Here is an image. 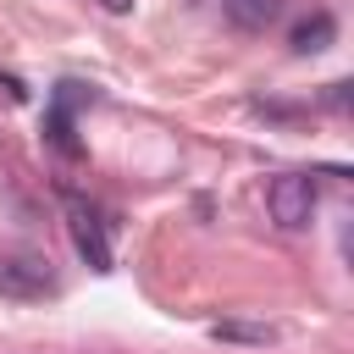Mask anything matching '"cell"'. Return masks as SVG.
Instances as JSON below:
<instances>
[{
	"instance_id": "7a4b0ae2",
	"label": "cell",
	"mask_w": 354,
	"mask_h": 354,
	"mask_svg": "<svg viewBox=\"0 0 354 354\" xmlns=\"http://www.w3.org/2000/svg\"><path fill=\"white\" fill-rule=\"evenodd\" d=\"M66 210H72V238H77V249L88 254V266H94V271H105V266H111V243H105L100 216H94L83 199H66Z\"/></svg>"
},
{
	"instance_id": "277c9868",
	"label": "cell",
	"mask_w": 354,
	"mask_h": 354,
	"mask_svg": "<svg viewBox=\"0 0 354 354\" xmlns=\"http://www.w3.org/2000/svg\"><path fill=\"white\" fill-rule=\"evenodd\" d=\"M0 288L6 293H44L50 288V271L39 260H0Z\"/></svg>"
},
{
	"instance_id": "3957f363",
	"label": "cell",
	"mask_w": 354,
	"mask_h": 354,
	"mask_svg": "<svg viewBox=\"0 0 354 354\" xmlns=\"http://www.w3.org/2000/svg\"><path fill=\"white\" fill-rule=\"evenodd\" d=\"M227 22L243 28V33H266L277 17H282V0H221Z\"/></svg>"
},
{
	"instance_id": "5b68a950",
	"label": "cell",
	"mask_w": 354,
	"mask_h": 354,
	"mask_svg": "<svg viewBox=\"0 0 354 354\" xmlns=\"http://www.w3.org/2000/svg\"><path fill=\"white\" fill-rule=\"evenodd\" d=\"M332 33H337V22H332L326 11H315L310 22H299V28H293V50H299V55H315V50H326V44H332Z\"/></svg>"
},
{
	"instance_id": "6da1fadb",
	"label": "cell",
	"mask_w": 354,
	"mask_h": 354,
	"mask_svg": "<svg viewBox=\"0 0 354 354\" xmlns=\"http://www.w3.org/2000/svg\"><path fill=\"white\" fill-rule=\"evenodd\" d=\"M266 205H271V221L277 227H310V216H315V177H304V171H282L277 183H271V194H266Z\"/></svg>"
},
{
	"instance_id": "52a82bcc",
	"label": "cell",
	"mask_w": 354,
	"mask_h": 354,
	"mask_svg": "<svg viewBox=\"0 0 354 354\" xmlns=\"http://www.w3.org/2000/svg\"><path fill=\"white\" fill-rule=\"evenodd\" d=\"M100 6H105V11H127L133 0H100Z\"/></svg>"
},
{
	"instance_id": "8992f818",
	"label": "cell",
	"mask_w": 354,
	"mask_h": 354,
	"mask_svg": "<svg viewBox=\"0 0 354 354\" xmlns=\"http://www.w3.org/2000/svg\"><path fill=\"white\" fill-rule=\"evenodd\" d=\"M216 337H243V343H271V326H216Z\"/></svg>"
}]
</instances>
